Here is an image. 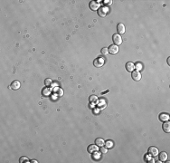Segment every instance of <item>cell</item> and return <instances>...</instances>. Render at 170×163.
Here are the masks:
<instances>
[{
    "label": "cell",
    "instance_id": "6da1fadb",
    "mask_svg": "<svg viewBox=\"0 0 170 163\" xmlns=\"http://www.w3.org/2000/svg\"><path fill=\"white\" fill-rule=\"evenodd\" d=\"M109 11H110V9L108 6H101V7H100V9H98V15L101 17H104V16H107Z\"/></svg>",
    "mask_w": 170,
    "mask_h": 163
},
{
    "label": "cell",
    "instance_id": "603a6c76",
    "mask_svg": "<svg viewBox=\"0 0 170 163\" xmlns=\"http://www.w3.org/2000/svg\"><path fill=\"white\" fill-rule=\"evenodd\" d=\"M107 151H108V149H107V148H104L103 146L100 148V152H101L102 154H106Z\"/></svg>",
    "mask_w": 170,
    "mask_h": 163
},
{
    "label": "cell",
    "instance_id": "30bf717a",
    "mask_svg": "<svg viewBox=\"0 0 170 163\" xmlns=\"http://www.w3.org/2000/svg\"><path fill=\"white\" fill-rule=\"evenodd\" d=\"M158 159L159 160H160V162H165V161H166V159H167V154H166V152H161V153L159 154Z\"/></svg>",
    "mask_w": 170,
    "mask_h": 163
},
{
    "label": "cell",
    "instance_id": "2e32d148",
    "mask_svg": "<svg viewBox=\"0 0 170 163\" xmlns=\"http://www.w3.org/2000/svg\"><path fill=\"white\" fill-rule=\"evenodd\" d=\"M51 93V90L49 88H44V90L42 91V94L44 96H49V94Z\"/></svg>",
    "mask_w": 170,
    "mask_h": 163
},
{
    "label": "cell",
    "instance_id": "8992f818",
    "mask_svg": "<svg viewBox=\"0 0 170 163\" xmlns=\"http://www.w3.org/2000/svg\"><path fill=\"white\" fill-rule=\"evenodd\" d=\"M148 154L151 156H157L158 154V150L156 147H150L148 149Z\"/></svg>",
    "mask_w": 170,
    "mask_h": 163
},
{
    "label": "cell",
    "instance_id": "ffe728a7",
    "mask_svg": "<svg viewBox=\"0 0 170 163\" xmlns=\"http://www.w3.org/2000/svg\"><path fill=\"white\" fill-rule=\"evenodd\" d=\"M108 54H109V49L107 48L101 49V54H102V55H107Z\"/></svg>",
    "mask_w": 170,
    "mask_h": 163
},
{
    "label": "cell",
    "instance_id": "9a60e30c",
    "mask_svg": "<svg viewBox=\"0 0 170 163\" xmlns=\"http://www.w3.org/2000/svg\"><path fill=\"white\" fill-rule=\"evenodd\" d=\"M95 143H96V145H97L98 147H102L105 144L104 141H103L101 138H98V139H96V140H95Z\"/></svg>",
    "mask_w": 170,
    "mask_h": 163
},
{
    "label": "cell",
    "instance_id": "7402d4cb",
    "mask_svg": "<svg viewBox=\"0 0 170 163\" xmlns=\"http://www.w3.org/2000/svg\"><path fill=\"white\" fill-rule=\"evenodd\" d=\"M44 83H45V85H46V86H50L53 82H52V80H51V79H46L45 82H44Z\"/></svg>",
    "mask_w": 170,
    "mask_h": 163
},
{
    "label": "cell",
    "instance_id": "d4e9b609",
    "mask_svg": "<svg viewBox=\"0 0 170 163\" xmlns=\"http://www.w3.org/2000/svg\"><path fill=\"white\" fill-rule=\"evenodd\" d=\"M31 162H33V163H37V162H38V161H37V160H35V159H33V160H32Z\"/></svg>",
    "mask_w": 170,
    "mask_h": 163
},
{
    "label": "cell",
    "instance_id": "ac0fdd59",
    "mask_svg": "<svg viewBox=\"0 0 170 163\" xmlns=\"http://www.w3.org/2000/svg\"><path fill=\"white\" fill-rule=\"evenodd\" d=\"M113 147V142L110 141H108L106 142V148L107 149H110V148H112Z\"/></svg>",
    "mask_w": 170,
    "mask_h": 163
},
{
    "label": "cell",
    "instance_id": "484cf974",
    "mask_svg": "<svg viewBox=\"0 0 170 163\" xmlns=\"http://www.w3.org/2000/svg\"><path fill=\"white\" fill-rule=\"evenodd\" d=\"M170 58H168V59H167V64H170Z\"/></svg>",
    "mask_w": 170,
    "mask_h": 163
},
{
    "label": "cell",
    "instance_id": "7a4b0ae2",
    "mask_svg": "<svg viewBox=\"0 0 170 163\" xmlns=\"http://www.w3.org/2000/svg\"><path fill=\"white\" fill-rule=\"evenodd\" d=\"M105 63V60L104 58H102V57H99V58H96V59L93 61V64L95 67H97V68H100V67H102L103 64H104Z\"/></svg>",
    "mask_w": 170,
    "mask_h": 163
},
{
    "label": "cell",
    "instance_id": "5bb4252c",
    "mask_svg": "<svg viewBox=\"0 0 170 163\" xmlns=\"http://www.w3.org/2000/svg\"><path fill=\"white\" fill-rule=\"evenodd\" d=\"M98 150V146L97 145H90L88 147V152L89 153H93Z\"/></svg>",
    "mask_w": 170,
    "mask_h": 163
},
{
    "label": "cell",
    "instance_id": "e0dca14e",
    "mask_svg": "<svg viewBox=\"0 0 170 163\" xmlns=\"http://www.w3.org/2000/svg\"><path fill=\"white\" fill-rule=\"evenodd\" d=\"M90 102L92 103H96L98 102V98L97 96H95V95H91V97H90Z\"/></svg>",
    "mask_w": 170,
    "mask_h": 163
},
{
    "label": "cell",
    "instance_id": "4fadbf2b",
    "mask_svg": "<svg viewBox=\"0 0 170 163\" xmlns=\"http://www.w3.org/2000/svg\"><path fill=\"white\" fill-rule=\"evenodd\" d=\"M163 130L165 132H170V123L166 120V122L164 121V124H163Z\"/></svg>",
    "mask_w": 170,
    "mask_h": 163
},
{
    "label": "cell",
    "instance_id": "5b68a950",
    "mask_svg": "<svg viewBox=\"0 0 170 163\" xmlns=\"http://www.w3.org/2000/svg\"><path fill=\"white\" fill-rule=\"evenodd\" d=\"M119 53V46L116 45V44H113V45H110L109 47V54H116Z\"/></svg>",
    "mask_w": 170,
    "mask_h": 163
},
{
    "label": "cell",
    "instance_id": "3957f363",
    "mask_svg": "<svg viewBox=\"0 0 170 163\" xmlns=\"http://www.w3.org/2000/svg\"><path fill=\"white\" fill-rule=\"evenodd\" d=\"M112 39H113V42H114V43H115L116 45H120V44L122 43V38H121V36L119 34H113Z\"/></svg>",
    "mask_w": 170,
    "mask_h": 163
},
{
    "label": "cell",
    "instance_id": "d6986e66",
    "mask_svg": "<svg viewBox=\"0 0 170 163\" xmlns=\"http://www.w3.org/2000/svg\"><path fill=\"white\" fill-rule=\"evenodd\" d=\"M19 161L22 163V162H30L29 161V159H28V158H26V157H21L20 158V159H19Z\"/></svg>",
    "mask_w": 170,
    "mask_h": 163
},
{
    "label": "cell",
    "instance_id": "52a82bcc",
    "mask_svg": "<svg viewBox=\"0 0 170 163\" xmlns=\"http://www.w3.org/2000/svg\"><path fill=\"white\" fill-rule=\"evenodd\" d=\"M90 8L91 10H98L100 8V4L97 1H91L90 3Z\"/></svg>",
    "mask_w": 170,
    "mask_h": 163
},
{
    "label": "cell",
    "instance_id": "7c38bea8",
    "mask_svg": "<svg viewBox=\"0 0 170 163\" xmlns=\"http://www.w3.org/2000/svg\"><path fill=\"white\" fill-rule=\"evenodd\" d=\"M159 120L162 121H166L169 120V115L167 113H161L159 115Z\"/></svg>",
    "mask_w": 170,
    "mask_h": 163
},
{
    "label": "cell",
    "instance_id": "9c48e42d",
    "mask_svg": "<svg viewBox=\"0 0 170 163\" xmlns=\"http://www.w3.org/2000/svg\"><path fill=\"white\" fill-rule=\"evenodd\" d=\"M135 69V64L131 63V62H129V63H127L126 64V70L128 72H133Z\"/></svg>",
    "mask_w": 170,
    "mask_h": 163
},
{
    "label": "cell",
    "instance_id": "277c9868",
    "mask_svg": "<svg viewBox=\"0 0 170 163\" xmlns=\"http://www.w3.org/2000/svg\"><path fill=\"white\" fill-rule=\"evenodd\" d=\"M131 77H132V79L134 80V81H136V82H137V81H139L140 79H141V74H140V73L138 72V71H133L132 72V73H131Z\"/></svg>",
    "mask_w": 170,
    "mask_h": 163
},
{
    "label": "cell",
    "instance_id": "8fae6325",
    "mask_svg": "<svg viewBox=\"0 0 170 163\" xmlns=\"http://www.w3.org/2000/svg\"><path fill=\"white\" fill-rule=\"evenodd\" d=\"M10 88L13 89V90H18L19 88H20V82L18 81H14L13 82L11 83V85H10Z\"/></svg>",
    "mask_w": 170,
    "mask_h": 163
},
{
    "label": "cell",
    "instance_id": "cb8c5ba5",
    "mask_svg": "<svg viewBox=\"0 0 170 163\" xmlns=\"http://www.w3.org/2000/svg\"><path fill=\"white\" fill-rule=\"evenodd\" d=\"M103 2H104V4H106V5H107V4H108V5H110L112 1H111V0H108V1H107V0H105V1H103Z\"/></svg>",
    "mask_w": 170,
    "mask_h": 163
},
{
    "label": "cell",
    "instance_id": "ba28073f",
    "mask_svg": "<svg viewBox=\"0 0 170 163\" xmlns=\"http://www.w3.org/2000/svg\"><path fill=\"white\" fill-rule=\"evenodd\" d=\"M117 31L119 33V34H123L124 33H125V26L123 25V24H118V26H117Z\"/></svg>",
    "mask_w": 170,
    "mask_h": 163
},
{
    "label": "cell",
    "instance_id": "44dd1931",
    "mask_svg": "<svg viewBox=\"0 0 170 163\" xmlns=\"http://www.w3.org/2000/svg\"><path fill=\"white\" fill-rule=\"evenodd\" d=\"M142 64H140V63H137V64H136V66H135V68L137 69V71H139V70H141L142 69Z\"/></svg>",
    "mask_w": 170,
    "mask_h": 163
}]
</instances>
